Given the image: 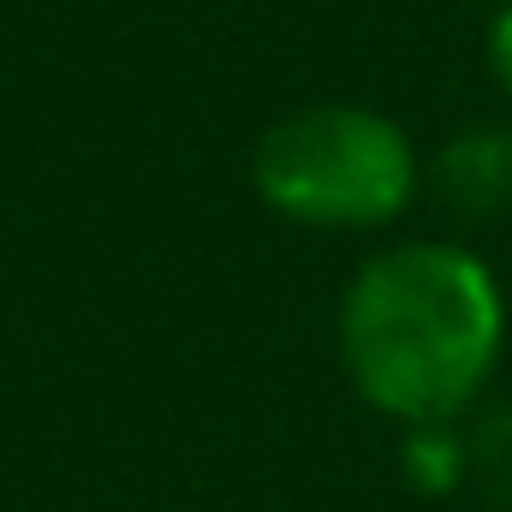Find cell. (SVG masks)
<instances>
[{"instance_id":"3","label":"cell","mask_w":512,"mask_h":512,"mask_svg":"<svg viewBox=\"0 0 512 512\" xmlns=\"http://www.w3.org/2000/svg\"><path fill=\"white\" fill-rule=\"evenodd\" d=\"M435 185L465 215H501V209H512V126L459 131L441 149V161H435Z\"/></svg>"},{"instance_id":"2","label":"cell","mask_w":512,"mask_h":512,"mask_svg":"<svg viewBox=\"0 0 512 512\" xmlns=\"http://www.w3.org/2000/svg\"><path fill=\"white\" fill-rule=\"evenodd\" d=\"M251 185L268 215L322 233L393 227L423 185L417 143L376 108H298L256 137Z\"/></svg>"},{"instance_id":"4","label":"cell","mask_w":512,"mask_h":512,"mask_svg":"<svg viewBox=\"0 0 512 512\" xmlns=\"http://www.w3.org/2000/svg\"><path fill=\"white\" fill-rule=\"evenodd\" d=\"M405 477H411L423 495H447L459 477H471L465 435H453V423L411 429V441H405Z\"/></svg>"},{"instance_id":"1","label":"cell","mask_w":512,"mask_h":512,"mask_svg":"<svg viewBox=\"0 0 512 512\" xmlns=\"http://www.w3.org/2000/svg\"><path fill=\"white\" fill-rule=\"evenodd\" d=\"M501 346L507 292L471 245H387L340 298V364L358 399L405 429L471 411L501 364Z\"/></svg>"},{"instance_id":"6","label":"cell","mask_w":512,"mask_h":512,"mask_svg":"<svg viewBox=\"0 0 512 512\" xmlns=\"http://www.w3.org/2000/svg\"><path fill=\"white\" fill-rule=\"evenodd\" d=\"M489 78L501 84V96L512 102V0H501V12L489 18Z\"/></svg>"},{"instance_id":"5","label":"cell","mask_w":512,"mask_h":512,"mask_svg":"<svg viewBox=\"0 0 512 512\" xmlns=\"http://www.w3.org/2000/svg\"><path fill=\"white\" fill-rule=\"evenodd\" d=\"M465 453H471V477L483 483V495L512 512V405H495L477 417V429L465 435Z\"/></svg>"}]
</instances>
